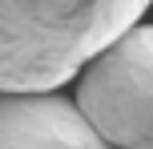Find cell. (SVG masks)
<instances>
[{
  "mask_svg": "<svg viewBox=\"0 0 153 149\" xmlns=\"http://www.w3.org/2000/svg\"><path fill=\"white\" fill-rule=\"evenodd\" d=\"M145 8L149 0H0V93H56Z\"/></svg>",
  "mask_w": 153,
  "mask_h": 149,
  "instance_id": "obj_1",
  "label": "cell"
},
{
  "mask_svg": "<svg viewBox=\"0 0 153 149\" xmlns=\"http://www.w3.org/2000/svg\"><path fill=\"white\" fill-rule=\"evenodd\" d=\"M0 149H109L56 93H0Z\"/></svg>",
  "mask_w": 153,
  "mask_h": 149,
  "instance_id": "obj_3",
  "label": "cell"
},
{
  "mask_svg": "<svg viewBox=\"0 0 153 149\" xmlns=\"http://www.w3.org/2000/svg\"><path fill=\"white\" fill-rule=\"evenodd\" d=\"M69 101L109 149H153V28L137 20L93 53Z\"/></svg>",
  "mask_w": 153,
  "mask_h": 149,
  "instance_id": "obj_2",
  "label": "cell"
}]
</instances>
